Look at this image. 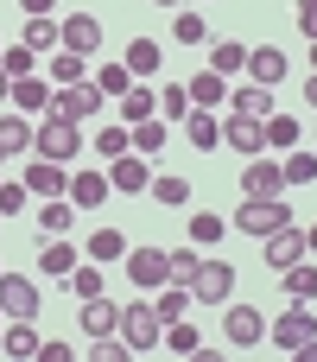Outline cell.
<instances>
[{
	"label": "cell",
	"mask_w": 317,
	"mask_h": 362,
	"mask_svg": "<svg viewBox=\"0 0 317 362\" xmlns=\"http://www.w3.org/2000/svg\"><path fill=\"white\" fill-rule=\"evenodd\" d=\"M292 223V204H286V191L280 197H241V210H235V223L229 229H241V235H273V229H286Z\"/></svg>",
	"instance_id": "6da1fadb"
},
{
	"label": "cell",
	"mask_w": 317,
	"mask_h": 362,
	"mask_svg": "<svg viewBox=\"0 0 317 362\" xmlns=\"http://www.w3.org/2000/svg\"><path fill=\"white\" fill-rule=\"evenodd\" d=\"M102 102H108V95H102V89L83 76V83H64V89H51V108H44V115H51V121H76V127H83L89 115H102Z\"/></svg>",
	"instance_id": "7a4b0ae2"
},
{
	"label": "cell",
	"mask_w": 317,
	"mask_h": 362,
	"mask_svg": "<svg viewBox=\"0 0 317 362\" xmlns=\"http://www.w3.org/2000/svg\"><path fill=\"white\" fill-rule=\"evenodd\" d=\"M32 153H38V159L70 165V159L83 153V127H76V121H51V115H44V121L32 127Z\"/></svg>",
	"instance_id": "3957f363"
},
{
	"label": "cell",
	"mask_w": 317,
	"mask_h": 362,
	"mask_svg": "<svg viewBox=\"0 0 317 362\" xmlns=\"http://www.w3.org/2000/svg\"><path fill=\"white\" fill-rule=\"evenodd\" d=\"M114 337H121L127 350H159V337H165V325H159V312H152V299H133V305H121V325H114Z\"/></svg>",
	"instance_id": "277c9868"
},
{
	"label": "cell",
	"mask_w": 317,
	"mask_h": 362,
	"mask_svg": "<svg viewBox=\"0 0 317 362\" xmlns=\"http://www.w3.org/2000/svg\"><path fill=\"white\" fill-rule=\"evenodd\" d=\"M222 146H229V153H241V159L267 153V121H261V115H241V108H235V115L222 121Z\"/></svg>",
	"instance_id": "5b68a950"
},
{
	"label": "cell",
	"mask_w": 317,
	"mask_h": 362,
	"mask_svg": "<svg viewBox=\"0 0 317 362\" xmlns=\"http://www.w3.org/2000/svg\"><path fill=\"white\" fill-rule=\"evenodd\" d=\"M229 293H235V267L229 261H203L191 274V299L197 305H229Z\"/></svg>",
	"instance_id": "8992f818"
},
{
	"label": "cell",
	"mask_w": 317,
	"mask_h": 362,
	"mask_svg": "<svg viewBox=\"0 0 317 362\" xmlns=\"http://www.w3.org/2000/svg\"><path fill=\"white\" fill-rule=\"evenodd\" d=\"M38 280L32 274H0V318H38Z\"/></svg>",
	"instance_id": "52a82bcc"
},
{
	"label": "cell",
	"mask_w": 317,
	"mask_h": 362,
	"mask_svg": "<svg viewBox=\"0 0 317 362\" xmlns=\"http://www.w3.org/2000/svg\"><path fill=\"white\" fill-rule=\"evenodd\" d=\"M267 337H273V344H280V350L292 356V350H305V344L317 337V318L305 312V305H299V299H292V312H280V318L267 325Z\"/></svg>",
	"instance_id": "ba28073f"
},
{
	"label": "cell",
	"mask_w": 317,
	"mask_h": 362,
	"mask_svg": "<svg viewBox=\"0 0 317 362\" xmlns=\"http://www.w3.org/2000/svg\"><path fill=\"white\" fill-rule=\"evenodd\" d=\"M57 45H64V51H83V57H102V19H95V13L57 19Z\"/></svg>",
	"instance_id": "9c48e42d"
},
{
	"label": "cell",
	"mask_w": 317,
	"mask_h": 362,
	"mask_svg": "<svg viewBox=\"0 0 317 362\" xmlns=\"http://www.w3.org/2000/svg\"><path fill=\"white\" fill-rule=\"evenodd\" d=\"M127 280H133L140 293L165 286V280H172V255H165V248H127Z\"/></svg>",
	"instance_id": "30bf717a"
},
{
	"label": "cell",
	"mask_w": 317,
	"mask_h": 362,
	"mask_svg": "<svg viewBox=\"0 0 317 362\" xmlns=\"http://www.w3.org/2000/svg\"><path fill=\"white\" fill-rule=\"evenodd\" d=\"M280 191H286V172H280V159L254 153V159L241 165V197H280Z\"/></svg>",
	"instance_id": "8fae6325"
},
{
	"label": "cell",
	"mask_w": 317,
	"mask_h": 362,
	"mask_svg": "<svg viewBox=\"0 0 317 362\" xmlns=\"http://www.w3.org/2000/svg\"><path fill=\"white\" fill-rule=\"evenodd\" d=\"M19 185H25L32 197H64V191H70V172H64L57 159H25Z\"/></svg>",
	"instance_id": "7c38bea8"
},
{
	"label": "cell",
	"mask_w": 317,
	"mask_h": 362,
	"mask_svg": "<svg viewBox=\"0 0 317 362\" xmlns=\"http://www.w3.org/2000/svg\"><path fill=\"white\" fill-rule=\"evenodd\" d=\"M222 337H229L235 350H254V344L267 337V318H261L254 305H229V312H222Z\"/></svg>",
	"instance_id": "4fadbf2b"
},
{
	"label": "cell",
	"mask_w": 317,
	"mask_h": 362,
	"mask_svg": "<svg viewBox=\"0 0 317 362\" xmlns=\"http://www.w3.org/2000/svg\"><path fill=\"white\" fill-rule=\"evenodd\" d=\"M108 191H114V185H108V165H83V172H70V191H64V197H70L76 210H95Z\"/></svg>",
	"instance_id": "5bb4252c"
},
{
	"label": "cell",
	"mask_w": 317,
	"mask_h": 362,
	"mask_svg": "<svg viewBox=\"0 0 317 362\" xmlns=\"http://www.w3.org/2000/svg\"><path fill=\"white\" fill-rule=\"evenodd\" d=\"M261 248H267V267H292V261H305V255H311V248H305V229H299V223H286V229L261 235Z\"/></svg>",
	"instance_id": "9a60e30c"
},
{
	"label": "cell",
	"mask_w": 317,
	"mask_h": 362,
	"mask_svg": "<svg viewBox=\"0 0 317 362\" xmlns=\"http://www.w3.org/2000/svg\"><path fill=\"white\" fill-rule=\"evenodd\" d=\"M76 261H83V248H70L64 235H44V242H38V274H44V280H70Z\"/></svg>",
	"instance_id": "2e32d148"
},
{
	"label": "cell",
	"mask_w": 317,
	"mask_h": 362,
	"mask_svg": "<svg viewBox=\"0 0 317 362\" xmlns=\"http://www.w3.org/2000/svg\"><path fill=\"white\" fill-rule=\"evenodd\" d=\"M108 185L133 197V191H146V185H152V165H146L140 153H121V159H108Z\"/></svg>",
	"instance_id": "e0dca14e"
},
{
	"label": "cell",
	"mask_w": 317,
	"mask_h": 362,
	"mask_svg": "<svg viewBox=\"0 0 317 362\" xmlns=\"http://www.w3.org/2000/svg\"><path fill=\"white\" fill-rule=\"evenodd\" d=\"M152 312H159V325H178V318H191V312H197V299H191V286L165 280V286H152Z\"/></svg>",
	"instance_id": "ac0fdd59"
},
{
	"label": "cell",
	"mask_w": 317,
	"mask_h": 362,
	"mask_svg": "<svg viewBox=\"0 0 317 362\" xmlns=\"http://www.w3.org/2000/svg\"><path fill=\"white\" fill-rule=\"evenodd\" d=\"M0 153H6V159H25V153H32V115L0 108Z\"/></svg>",
	"instance_id": "d6986e66"
},
{
	"label": "cell",
	"mask_w": 317,
	"mask_h": 362,
	"mask_svg": "<svg viewBox=\"0 0 317 362\" xmlns=\"http://www.w3.org/2000/svg\"><path fill=\"white\" fill-rule=\"evenodd\" d=\"M6 108H19V115H32V108H51V83L32 70V76H13V89H6Z\"/></svg>",
	"instance_id": "ffe728a7"
},
{
	"label": "cell",
	"mask_w": 317,
	"mask_h": 362,
	"mask_svg": "<svg viewBox=\"0 0 317 362\" xmlns=\"http://www.w3.org/2000/svg\"><path fill=\"white\" fill-rule=\"evenodd\" d=\"M76 318H83V331H89V337H114V325H121V305H114L108 293H95V299H83V312H76Z\"/></svg>",
	"instance_id": "44dd1931"
},
{
	"label": "cell",
	"mask_w": 317,
	"mask_h": 362,
	"mask_svg": "<svg viewBox=\"0 0 317 362\" xmlns=\"http://www.w3.org/2000/svg\"><path fill=\"white\" fill-rule=\"evenodd\" d=\"M280 76H286V51H280V45H254V51H248V83H267V89H273Z\"/></svg>",
	"instance_id": "7402d4cb"
},
{
	"label": "cell",
	"mask_w": 317,
	"mask_h": 362,
	"mask_svg": "<svg viewBox=\"0 0 317 362\" xmlns=\"http://www.w3.org/2000/svg\"><path fill=\"white\" fill-rule=\"evenodd\" d=\"M184 95H191V108H222V102H229V76H216V70H197V76L184 83Z\"/></svg>",
	"instance_id": "603a6c76"
},
{
	"label": "cell",
	"mask_w": 317,
	"mask_h": 362,
	"mask_svg": "<svg viewBox=\"0 0 317 362\" xmlns=\"http://www.w3.org/2000/svg\"><path fill=\"white\" fill-rule=\"evenodd\" d=\"M38 235H70V223H76V204L70 197H38Z\"/></svg>",
	"instance_id": "cb8c5ba5"
},
{
	"label": "cell",
	"mask_w": 317,
	"mask_h": 362,
	"mask_svg": "<svg viewBox=\"0 0 317 362\" xmlns=\"http://www.w3.org/2000/svg\"><path fill=\"white\" fill-rule=\"evenodd\" d=\"M121 64L133 70V83H146V76H159V64H165V51H159V38H133Z\"/></svg>",
	"instance_id": "d4e9b609"
},
{
	"label": "cell",
	"mask_w": 317,
	"mask_h": 362,
	"mask_svg": "<svg viewBox=\"0 0 317 362\" xmlns=\"http://www.w3.org/2000/svg\"><path fill=\"white\" fill-rule=\"evenodd\" d=\"M203 70H216V76H241V70H248V45L216 38V45H210V57H203Z\"/></svg>",
	"instance_id": "484cf974"
},
{
	"label": "cell",
	"mask_w": 317,
	"mask_h": 362,
	"mask_svg": "<svg viewBox=\"0 0 317 362\" xmlns=\"http://www.w3.org/2000/svg\"><path fill=\"white\" fill-rule=\"evenodd\" d=\"M280 280H286V299H299V305H311V299H317V261L280 267Z\"/></svg>",
	"instance_id": "4316f807"
},
{
	"label": "cell",
	"mask_w": 317,
	"mask_h": 362,
	"mask_svg": "<svg viewBox=\"0 0 317 362\" xmlns=\"http://www.w3.org/2000/svg\"><path fill=\"white\" fill-rule=\"evenodd\" d=\"M83 76H89V57L57 45V51H51V76H44V83H51V89H64V83H83Z\"/></svg>",
	"instance_id": "83f0119b"
},
{
	"label": "cell",
	"mask_w": 317,
	"mask_h": 362,
	"mask_svg": "<svg viewBox=\"0 0 317 362\" xmlns=\"http://www.w3.org/2000/svg\"><path fill=\"white\" fill-rule=\"evenodd\" d=\"M114 102H121V121H127V127H140V121H152V115H159V95H152L146 83H133V89H127V95H114Z\"/></svg>",
	"instance_id": "f1b7e54d"
},
{
	"label": "cell",
	"mask_w": 317,
	"mask_h": 362,
	"mask_svg": "<svg viewBox=\"0 0 317 362\" xmlns=\"http://www.w3.org/2000/svg\"><path fill=\"white\" fill-rule=\"evenodd\" d=\"M229 108H241V115H261V121H267V115H273V89H267V83H235V89H229Z\"/></svg>",
	"instance_id": "f546056e"
},
{
	"label": "cell",
	"mask_w": 317,
	"mask_h": 362,
	"mask_svg": "<svg viewBox=\"0 0 317 362\" xmlns=\"http://www.w3.org/2000/svg\"><path fill=\"white\" fill-rule=\"evenodd\" d=\"M184 134H191V146H197V153L222 146V121H216L210 108H191V115H184Z\"/></svg>",
	"instance_id": "4dcf8cb0"
},
{
	"label": "cell",
	"mask_w": 317,
	"mask_h": 362,
	"mask_svg": "<svg viewBox=\"0 0 317 362\" xmlns=\"http://www.w3.org/2000/svg\"><path fill=\"white\" fill-rule=\"evenodd\" d=\"M121 255H127V235H121V229H108V223L83 242V261H95V267H102V261H121Z\"/></svg>",
	"instance_id": "1f68e13d"
},
{
	"label": "cell",
	"mask_w": 317,
	"mask_h": 362,
	"mask_svg": "<svg viewBox=\"0 0 317 362\" xmlns=\"http://www.w3.org/2000/svg\"><path fill=\"white\" fill-rule=\"evenodd\" d=\"M38 344H44V337H38V331H32V318H13V325H6V331H0V350H6V356H38Z\"/></svg>",
	"instance_id": "d6a6232c"
},
{
	"label": "cell",
	"mask_w": 317,
	"mask_h": 362,
	"mask_svg": "<svg viewBox=\"0 0 317 362\" xmlns=\"http://www.w3.org/2000/svg\"><path fill=\"white\" fill-rule=\"evenodd\" d=\"M19 45H32L38 57H44V51H57V19H51V13H25V32H19Z\"/></svg>",
	"instance_id": "836d02e7"
},
{
	"label": "cell",
	"mask_w": 317,
	"mask_h": 362,
	"mask_svg": "<svg viewBox=\"0 0 317 362\" xmlns=\"http://www.w3.org/2000/svg\"><path fill=\"white\" fill-rule=\"evenodd\" d=\"M146 191H152V197H159L165 210H184V204H191V178H184V172H159V178H152Z\"/></svg>",
	"instance_id": "e575fe53"
},
{
	"label": "cell",
	"mask_w": 317,
	"mask_h": 362,
	"mask_svg": "<svg viewBox=\"0 0 317 362\" xmlns=\"http://www.w3.org/2000/svg\"><path fill=\"white\" fill-rule=\"evenodd\" d=\"M292 146H299V121L286 108H273L267 115V153H292Z\"/></svg>",
	"instance_id": "d590c367"
},
{
	"label": "cell",
	"mask_w": 317,
	"mask_h": 362,
	"mask_svg": "<svg viewBox=\"0 0 317 362\" xmlns=\"http://www.w3.org/2000/svg\"><path fill=\"white\" fill-rule=\"evenodd\" d=\"M127 134H133V153H140V159H159V153H165V121H159V115L140 121V127H127Z\"/></svg>",
	"instance_id": "8d00e7d4"
},
{
	"label": "cell",
	"mask_w": 317,
	"mask_h": 362,
	"mask_svg": "<svg viewBox=\"0 0 317 362\" xmlns=\"http://www.w3.org/2000/svg\"><path fill=\"white\" fill-rule=\"evenodd\" d=\"M280 172H286V191H292V185H317V159L305 146H292V153L280 159Z\"/></svg>",
	"instance_id": "74e56055"
},
{
	"label": "cell",
	"mask_w": 317,
	"mask_h": 362,
	"mask_svg": "<svg viewBox=\"0 0 317 362\" xmlns=\"http://www.w3.org/2000/svg\"><path fill=\"white\" fill-rule=\"evenodd\" d=\"M172 38H178V45H203V38H210L203 13H197V6H178V19H172Z\"/></svg>",
	"instance_id": "f35d334b"
},
{
	"label": "cell",
	"mask_w": 317,
	"mask_h": 362,
	"mask_svg": "<svg viewBox=\"0 0 317 362\" xmlns=\"http://www.w3.org/2000/svg\"><path fill=\"white\" fill-rule=\"evenodd\" d=\"M121 153H133L127 121H114V127H102V134H95V159H121Z\"/></svg>",
	"instance_id": "ab89813d"
},
{
	"label": "cell",
	"mask_w": 317,
	"mask_h": 362,
	"mask_svg": "<svg viewBox=\"0 0 317 362\" xmlns=\"http://www.w3.org/2000/svg\"><path fill=\"white\" fill-rule=\"evenodd\" d=\"M89 83H95L102 95H127V89H133V70H127V64H102Z\"/></svg>",
	"instance_id": "60d3db41"
},
{
	"label": "cell",
	"mask_w": 317,
	"mask_h": 362,
	"mask_svg": "<svg viewBox=\"0 0 317 362\" xmlns=\"http://www.w3.org/2000/svg\"><path fill=\"white\" fill-rule=\"evenodd\" d=\"M64 286H70V293H76V305H83V299H95V293H102V267H95V261H76V274H70Z\"/></svg>",
	"instance_id": "b9f144b4"
},
{
	"label": "cell",
	"mask_w": 317,
	"mask_h": 362,
	"mask_svg": "<svg viewBox=\"0 0 317 362\" xmlns=\"http://www.w3.org/2000/svg\"><path fill=\"white\" fill-rule=\"evenodd\" d=\"M159 344H165V350H178V356H197V350H203V337L191 331V318H178V325H165V337H159Z\"/></svg>",
	"instance_id": "7bdbcfd3"
},
{
	"label": "cell",
	"mask_w": 317,
	"mask_h": 362,
	"mask_svg": "<svg viewBox=\"0 0 317 362\" xmlns=\"http://www.w3.org/2000/svg\"><path fill=\"white\" fill-rule=\"evenodd\" d=\"M0 70H6V76H32V70H38V51H32V45H0Z\"/></svg>",
	"instance_id": "ee69618b"
},
{
	"label": "cell",
	"mask_w": 317,
	"mask_h": 362,
	"mask_svg": "<svg viewBox=\"0 0 317 362\" xmlns=\"http://www.w3.org/2000/svg\"><path fill=\"white\" fill-rule=\"evenodd\" d=\"M184 115H191L184 83H165V89H159V121H184Z\"/></svg>",
	"instance_id": "f6af8a7d"
},
{
	"label": "cell",
	"mask_w": 317,
	"mask_h": 362,
	"mask_svg": "<svg viewBox=\"0 0 317 362\" xmlns=\"http://www.w3.org/2000/svg\"><path fill=\"white\" fill-rule=\"evenodd\" d=\"M222 235H229V223H222V216H210V210H197V216H191V242H197V248H210V242H222Z\"/></svg>",
	"instance_id": "bcb514c9"
},
{
	"label": "cell",
	"mask_w": 317,
	"mask_h": 362,
	"mask_svg": "<svg viewBox=\"0 0 317 362\" xmlns=\"http://www.w3.org/2000/svg\"><path fill=\"white\" fill-rule=\"evenodd\" d=\"M165 255H172V280H178V286H191V274L203 267V255H197V242H191V248H165Z\"/></svg>",
	"instance_id": "7dc6e473"
},
{
	"label": "cell",
	"mask_w": 317,
	"mask_h": 362,
	"mask_svg": "<svg viewBox=\"0 0 317 362\" xmlns=\"http://www.w3.org/2000/svg\"><path fill=\"white\" fill-rule=\"evenodd\" d=\"M25 197H32V191H25L19 178H0V216H19V210H25Z\"/></svg>",
	"instance_id": "c3c4849f"
},
{
	"label": "cell",
	"mask_w": 317,
	"mask_h": 362,
	"mask_svg": "<svg viewBox=\"0 0 317 362\" xmlns=\"http://www.w3.org/2000/svg\"><path fill=\"white\" fill-rule=\"evenodd\" d=\"M89 344H95V350H89V362H121V356H133L121 337H89Z\"/></svg>",
	"instance_id": "681fc988"
},
{
	"label": "cell",
	"mask_w": 317,
	"mask_h": 362,
	"mask_svg": "<svg viewBox=\"0 0 317 362\" xmlns=\"http://www.w3.org/2000/svg\"><path fill=\"white\" fill-rule=\"evenodd\" d=\"M38 362H70V344H57V337H51V344H38Z\"/></svg>",
	"instance_id": "f907efd6"
},
{
	"label": "cell",
	"mask_w": 317,
	"mask_h": 362,
	"mask_svg": "<svg viewBox=\"0 0 317 362\" xmlns=\"http://www.w3.org/2000/svg\"><path fill=\"white\" fill-rule=\"evenodd\" d=\"M299 32H305V38H317V6H299Z\"/></svg>",
	"instance_id": "816d5d0a"
},
{
	"label": "cell",
	"mask_w": 317,
	"mask_h": 362,
	"mask_svg": "<svg viewBox=\"0 0 317 362\" xmlns=\"http://www.w3.org/2000/svg\"><path fill=\"white\" fill-rule=\"evenodd\" d=\"M19 6H25V13H51L57 0H19Z\"/></svg>",
	"instance_id": "f5cc1de1"
},
{
	"label": "cell",
	"mask_w": 317,
	"mask_h": 362,
	"mask_svg": "<svg viewBox=\"0 0 317 362\" xmlns=\"http://www.w3.org/2000/svg\"><path fill=\"white\" fill-rule=\"evenodd\" d=\"M305 108H317V76H311V83H305Z\"/></svg>",
	"instance_id": "db71d44e"
},
{
	"label": "cell",
	"mask_w": 317,
	"mask_h": 362,
	"mask_svg": "<svg viewBox=\"0 0 317 362\" xmlns=\"http://www.w3.org/2000/svg\"><path fill=\"white\" fill-rule=\"evenodd\" d=\"M6 89H13V76H6V70H0V108H6Z\"/></svg>",
	"instance_id": "11a10c76"
},
{
	"label": "cell",
	"mask_w": 317,
	"mask_h": 362,
	"mask_svg": "<svg viewBox=\"0 0 317 362\" xmlns=\"http://www.w3.org/2000/svg\"><path fill=\"white\" fill-rule=\"evenodd\" d=\"M305 248H311V255H317V223H311V229H305Z\"/></svg>",
	"instance_id": "9f6ffc18"
},
{
	"label": "cell",
	"mask_w": 317,
	"mask_h": 362,
	"mask_svg": "<svg viewBox=\"0 0 317 362\" xmlns=\"http://www.w3.org/2000/svg\"><path fill=\"white\" fill-rule=\"evenodd\" d=\"M311 76H317V38H311Z\"/></svg>",
	"instance_id": "6f0895ef"
},
{
	"label": "cell",
	"mask_w": 317,
	"mask_h": 362,
	"mask_svg": "<svg viewBox=\"0 0 317 362\" xmlns=\"http://www.w3.org/2000/svg\"><path fill=\"white\" fill-rule=\"evenodd\" d=\"M152 6H184V0H152Z\"/></svg>",
	"instance_id": "680465c9"
},
{
	"label": "cell",
	"mask_w": 317,
	"mask_h": 362,
	"mask_svg": "<svg viewBox=\"0 0 317 362\" xmlns=\"http://www.w3.org/2000/svg\"><path fill=\"white\" fill-rule=\"evenodd\" d=\"M299 6H317V0H299Z\"/></svg>",
	"instance_id": "91938a15"
},
{
	"label": "cell",
	"mask_w": 317,
	"mask_h": 362,
	"mask_svg": "<svg viewBox=\"0 0 317 362\" xmlns=\"http://www.w3.org/2000/svg\"><path fill=\"white\" fill-rule=\"evenodd\" d=\"M0 165H6V153H0Z\"/></svg>",
	"instance_id": "94428289"
}]
</instances>
